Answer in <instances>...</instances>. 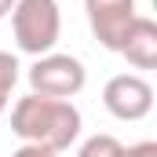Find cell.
I'll list each match as a JSON object with an SVG mask.
<instances>
[{
	"instance_id": "8fae6325",
	"label": "cell",
	"mask_w": 157,
	"mask_h": 157,
	"mask_svg": "<svg viewBox=\"0 0 157 157\" xmlns=\"http://www.w3.org/2000/svg\"><path fill=\"white\" fill-rule=\"evenodd\" d=\"M11 7H15V0H0V18H7V15H11Z\"/></svg>"
},
{
	"instance_id": "30bf717a",
	"label": "cell",
	"mask_w": 157,
	"mask_h": 157,
	"mask_svg": "<svg viewBox=\"0 0 157 157\" xmlns=\"http://www.w3.org/2000/svg\"><path fill=\"white\" fill-rule=\"evenodd\" d=\"M11 157H59V154H55V150H44V146H29V143H22Z\"/></svg>"
},
{
	"instance_id": "3957f363",
	"label": "cell",
	"mask_w": 157,
	"mask_h": 157,
	"mask_svg": "<svg viewBox=\"0 0 157 157\" xmlns=\"http://www.w3.org/2000/svg\"><path fill=\"white\" fill-rule=\"evenodd\" d=\"M88 84V70L84 62L62 51H48L29 66V88L33 95H48V99H73L80 88Z\"/></svg>"
},
{
	"instance_id": "277c9868",
	"label": "cell",
	"mask_w": 157,
	"mask_h": 157,
	"mask_svg": "<svg viewBox=\"0 0 157 157\" xmlns=\"http://www.w3.org/2000/svg\"><path fill=\"white\" fill-rule=\"evenodd\" d=\"M102 106L117 121H143L154 110V84L139 73H117L102 88Z\"/></svg>"
},
{
	"instance_id": "7a4b0ae2",
	"label": "cell",
	"mask_w": 157,
	"mask_h": 157,
	"mask_svg": "<svg viewBox=\"0 0 157 157\" xmlns=\"http://www.w3.org/2000/svg\"><path fill=\"white\" fill-rule=\"evenodd\" d=\"M11 33L18 51L26 55H48L55 51L59 33H62V11L59 0H15L11 7Z\"/></svg>"
},
{
	"instance_id": "5b68a950",
	"label": "cell",
	"mask_w": 157,
	"mask_h": 157,
	"mask_svg": "<svg viewBox=\"0 0 157 157\" xmlns=\"http://www.w3.org/2000/svg\"><path fill=\"white\" fill-rule=\"evenodd\" d=\"M84 11H88V26L95 40L106 48V51H117L128 26L135 22V0H84Z\"/></svg>"
},
{
	"instance_id": "9c48e42d",
	"label": "cell",
	"mask_w": 157,
	"mask_h": 157,
	"mask_svg": "<svg viewBox=\"0 0 157 157\" xmlns=\"http://www.w3.org/2000/svg\"><path fill=\"white\" fill-rule=\"evenodd\" d=\"M113 157H157V143L143 139V143H135V146H121Z\"/></svg>"
},
{
	"instance_id": "8992f818",
	"label": "cell",
	"mask_w": 157,
	"mask_h": 157,
	"mask_svg": "<svg viewBox=\"0 0 157 157\" xmlns=\"http://www.w3.org/2000/svg\"><path fill=\"white\" fill-rule=\"evenodd\" d=\"M117 55H124L135 70H154L157 66V22L146 18V15H135V22L128 26Z\"/></svg>"
},
{
	"instance_id": "6da1fadb",
	"label": "cell",
	"mask_w": 157,
	"mask_h": 157,
	"mask_svg": "<svg viewBox=\"0 0 157 157\" xmlns=\"http://www.w3.org/2000/svg\"><path fill=\"white\" fill-rule=\"evenodd\" d=\"M11 132L44 150H70L80 135V110L70 99H48V95H22L11 110Z\"/></svg>"
},
{
	"instance_id": "ba28073f",
	"label": "cell",
	"mask_w": 157,
	"mask_h": 157,
	"mask_svg": "<svg viewBox=\"0 0 157 157\" xmlns=\"http://www.w3.org/2000/svg\"><path fill=\"white\" fill-rule=\"evenodd\" d=\"M124 146L117 135H91L88 143H80V150H77V157H113Z\"/></svg>"
},
{
	"instance_id": "52a82bcc",
	"label": "cell",
	"mask_w": 157,
	"mask_h": 157,
	"mask_svg": "<svg viewBox=\"0 0 157 157\" xmlns=\"http://www.w3.org/2000/svg\"><path fill=\"white\" fill-rule=\"evenodd\" d=\"M15 84H18V59L11 51H0V113L7 110Z\"/></svg>"
}]
</instances>
